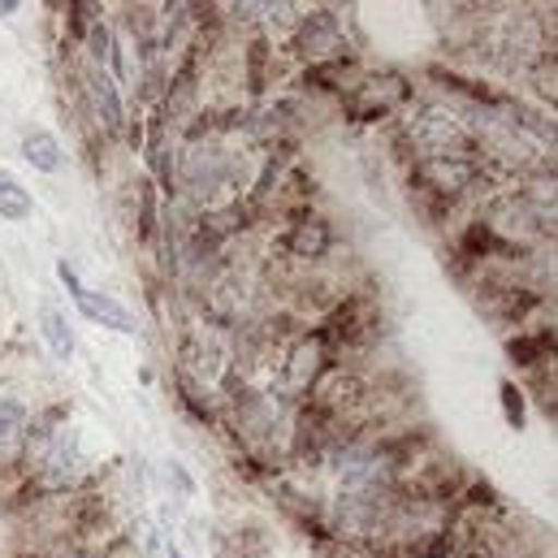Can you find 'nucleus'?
<instances>
[{"mask_svg":"<svg viewBox=\"0 0 558 558\" xmlns=\"http://www.w3.org/2000/svg\"><path fill=\"white\" fill-rule=\"evenodd\" d=\"M403 135L416 147V160H433V156H454V151H472L476 143L463 135L459 118L450 113V105H408L403 109Z\"/></svg>","mask_w":558,"mask_h":558,"instance_id":"nucleus-1","label":"nucleus"},{"mask_svg":"<svg viewBox=\"0 0 558 558\" xmlns=\"http://www.w3.org/2000/svg\"><path fill=\"white\" fill-rule=\"evenodd\" d=\"M329 342L320 338V329H312V333H303V338H294L290 347H286V355H281V368H278V403H294V399H307L312 395V386L325 377V368H329Z\"/></svg>","mask_w":558,"mask_h":558,"instance_id":"nucleus-2","label":"nucleus"},{"mask_svg":"<svg viewBox=\"0 0 558 558\" xmlns=\"http://www.w3.org/2000/svg\"><path fill=\"white\" fill-rule=\"evenodd\" d=\"M290 39H294L299 61H307L312 70H329L347 61V31L333 9H312L307 17H299Z\"/></svg>","mask_w":558,"mask_h":558,"instance_id":"nucleus-3","label":"nucleus"},{"mask_svg":"<svg viewBox=\"0 0 558 558\" xmlns=\"http://www.w3.org/2000/svg\"><path fill=\"white\" fill-rule=\"evenodd\" d=\"M408 105H412V87L399 74H364L351 83V96H347V109L355 122L386 118V113H399Z\"/></svg>","mask_w":558,"mask_h":558,"instance_id":"nucleus-4","label":"nucleus"},{"mask_svg":"<svg viewBox=\"0 0 558 558\" xmlns=\"http://www.w3.org/2000/svg\"><path fill=\"white\" fill-rule=\"evenodd\" d=\"M78 78H83V96H87L92 118H96V122H100L109 135H122V131H126V100H122L118 83L109 78V70H100V65L83 61Z\"/></svg>","mask_w":558,"mask_h":558,"instance_id":"nucleus-5","label":"nucleus"},{"mask_svg":"<svg viewBox=\"0 0 558 558\" xmlns=\"http://www.w3.org/2000/svg\"><path fill=\"white\" fill-rule=\"evenodd\" d=\"M333 252V226L320 213H299L281 234V256L299 265H320Z\"/></svg>","mask_w":558,"mask_h":558,"instance_id":"nucleus-6","label":"nucleus"},{"mask_svg":"<svg viewBox=\"0 0 558 558\" xmlns=\"http://www.w3.org/2000/svg\"><path fill=\"white\" fill-rule=\"evenodd\" d=\"M74 307H78L83 320H92V325H100V329H109V333H122V338H135V333H140L135 312H131L122 299H113L109 290H83V294L74 299Z\"/></svg>","mask_w":558,"mask_h":558,"instance_id":"nucleus-7","label":"nucleus"},{"mask_svg":"<svg viewBox=\"0 0 558 558\" xmlns=\"http://www.w3.org/2000/svg\"><path fill=\"white\" fill-rule=\"evenodd\" d=\"M22 160H26L31 169H39V173H61L65 147H61V140H57L48 126H26V131H22Z\"/></svg>","mask_w":558,"mask_h":558,"instance_id":"nucleus-8","label":"nucleus"},{"mask_svg":"<svg viewBox=\"0 0 558 558\" xmlns=\"http://www.w3.org/2000/svg\"><path fill=\"white\" fill-rule=\"evenodd\" d=\"M39 333H44V342H48V351H52L57 360H74L78 338H74V325L65 320L61 307H52V303L39 307Z\"/></svg>","mask_w":558,"mask_h":558,"instance_id":"nucleus-9","label":"nucleus"},{"mask_svg":"<svg viewBox=\"0 0 558 558\" xmlns=\"http://www.w3.org/2000/svg\"><path fill=\"white\" fill-rule=\"evenodd\" d=\"M31 213H35V195H31L13 173L0 169V217H4V221H26Z\"/></svg>","mask_w":558,"mask_h":558,"instance_id":"nucleus-10","label":"nucleus"},{"mask_svg":"<svg viewBox=\"0 0 558 558\" xmlns=\"http://www.w3.org/2000/svg\"><path fill=\"white\" fill-rule=\"evenodd\" d=\"M26 420H31V412H26L22 399H0V454H9V450L22 446Z\"/></svg>","mask_w":558,"mask_h":558,"instance_id":"nucleus-11","label":"nucleus"},{"mask_svg":"<svg viewBox=\"0 0 558 558\" xmlns=\"http://www.w3.org/2000/svg\"><path fill=\"white\" fill-rule=\"evenodd\" d=\"M498 399H502V416H507V424L520 433L524 424H529V403H524V386H515L511 377H502L498 381Z\"/></svg>","mask_w":558,"mask_h":558,"instance_id":"nucleus-12","label":"nucleus"},{"mask_svg":"<svg viewBox=\"0 0 558 558\" xmlns=\"http://www.w3.org/2000/svg\"><path fill=\"white\" fill-rule=\"evenodd\" d=\"M165 481L173 485V494H178L182 502H186V498H195V481H191V472L182 468V459H173V454L165 459Z\"/></svg>","mask_w":558,"mask_h":558,"instance_id":"nucleus-13","label":"nucleus"},{"mask_svg":"<svg viewBox=\"0 0 558 558\" xmlns=\"http://www.w3.org/2000/svg\"><path fill=\"white\" fill-rule=\"evenodd\" d=\"M57 278H61V286H65V294L70 299H78L87 286H83V278H78V269L70 265V260H57Z\"/></svg>","mask_w":558,"mask_h":558,"instance_id":"nucleus-14","label":"nucleus"},{"mask_svg":"<svg viewBox=\"0 0 558 558\" xmlns=\"http://www.w3.org/2000/svg\"><path fill=\"white\" fill-rule=\"evenodd\" d=\"M17 9H22V4H17V0H0V17H13V13H17Z\"/></svg>","mask_w":558,"mask_h":558,"instance_id":"nucleus-15","label":"nucleus"},{"mask_svg":"<svg viewBox=\"0 0 558 558\" xmlns=\"http://www.w3.org/2000/svg\"><path fill=\"white\" fill-rule=\"evenodd\" d=\"M165 550H169V558H186L182 550H178V542H165Z\"/></svg>","mask_w":558,"mask_h":558,"instance_id":"nucleus-16","label":"nucleus"}]
</instances>
